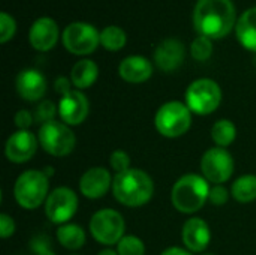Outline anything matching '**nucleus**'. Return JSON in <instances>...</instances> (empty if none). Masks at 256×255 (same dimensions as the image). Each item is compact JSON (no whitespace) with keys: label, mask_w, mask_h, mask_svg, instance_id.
I'll return each instance as SVG.
<instances>
[{"label":"nucleus","mask_w":256,"mask_h":255,"mask_svg":"<svg viewBox=\"0 0 256 255\" xmlns=\"http://www.w3.org/2000/svg\"><path fill=\"white\" fill-rule=\"evenodd\" d=\"M182 239L190 252H204L212 242V231L208 224L201 218H190L184 222L182 230Z\"/></svg>","instance_id":"nucleus-17"},{"label":"nucleus","mask_w":256,"mask_h":255,"mask_svg":"<svg viewBox=\"0 0 256 255\" xmlns=\"http://www.w3.org/2000/svg\"><path fill=\"white\" fill-rule=\"evenodd\" d=\"M16 33V21L8 12H0V42H9Z\"/></svg>","instance_id":"nucleus-29"},{"label":"nucleus","mask_w":256,"mask_h":255,"mask_svg":"<svg viewBox=\"0 0 256 255\" xmlns=\"http://www.w3.org/2000/svg\"><path fill=\"white\" fill-rule=\"evenodd\" d=\"M62 41L64 48L75 56H87L100 45V32L88 23L74 21L63 30Z\"/></svg>","instance_id":"nucleus-8"},{"label":"nucleus","mask_w":256,"mask_h":255,"mask_svg":"<svg viewBox=\"0 0 256 255\" xmlns=\"http://www.w3.org/2000/svg\"><path fill=\"white\" fill-rule=\"evenodd\" d=\"M120 77L132 84H140L147 81L153 75V63L144 56H129L122 60L118 66Z\"/></svg>","instance_id":"nucleus-19"},{"label":"nucleus","mask_w":256,"mask_h":255,"mask_svg":"<svg viewBox=\"0 0 256 255\" xmlns=\"http://www.w3.org/2000/svg\"><path fill=\"white\" fill-rule=\"evenodd\" d=\"M50 191V177L45 171L28 170L18 176L14 186V197L16 203L26 210H34L45 204Z\"/></svg>","instance_id":"nucleus-4"},{"label":"nucleus","mask_w":256,"mask_h":255,"mask_svg":"<svg viewBox=\"0 0 256 255\" xmlns=\"http://www.w3.org/2000/svg\"><path fill=\"white\" fill-rule=\"evenodd\" d=\"M118 255H146V245L138 236H124L117 245Z\"/></svg>","instance_id":"nucleus-27"},{"label":"nucleus","mask_w":256,"mask_h":255,"mask_svg":"<svg viewBox=\"0 0 256 255\" xmlns=\"http://www.w3.org/2000/svg\"><path fill=\"white\" fill-rule=\"evenodd\" d=\"M190 53H192V57L198 62L208 60L213 54V39L200 35L198 38L194 39L190 45Z\"/></svg>","instance_id":"nucleus-26"},{"label":"nucleus","mask_w":256,"mask_h":255,"mask_svg":"<svg viewBox=\"0 0 256 255\" xmlns=\"http://www.w3.org/2000/svg\"><path fill=\"white\" fill-rule=\"evenodd\" d=\"M128 42L126 32L118 26H106L100 30V45L108 51H118Z\"/></svg>","instance_id":"nucleus-25"},{"label":"nucleus","mask_w":256,"mask_h":255,"mask_svg":"<svg viewBox=\"0 0 256 255\" xmlns=\"http://www.w3.org/2000/svg\"><path fill=\"white\" fill-rule=\"evenodd\" d=\"M14 233H15V221L8 213H2L0 215V236H2V239H8Z\"/></svg>","instance_id":"nucleus-33"},{"label":"nucleus","mask_w":256,"mask_h":255,"mask_svg":"<svg viewBox=\"0 0 256 255\" xmlns=\"http://www.w3.org/2000/svg\"><path fill=\"white\" fill-rule=\"evenodd\" d=\"M160 255H194L189 249H183V248H178V246H172V248H168L165 249Z\"/></svg>","instance_id":"nucleus-36"},{"label":"nucleus","mask_w":256,"mask_h":255,"mask_svg":"<svg viewBox=\"0 0 256 255\" xmlns=\"http://www.w3.org/2000/svg\"><path fill=\"white\" fill-rule=\"evenodd\" d=\"M98 255H118L117 251H112V249H104V251H100Z\"/></svg>","instance_id":"nucleus-37"},{"label":"nucleus","mask_w":256,"mask_h":255,"mask_svg":"<svg viewBox=\"0 0 256 255\" xmlns=\"http://www.w3.org/2000/svg\"><path fill=\"white\" fill-rule=\"evenodd\" d=\"M34 122V114L28 110H20L15 114V125L18 129H28Z\"/></svg>","instance_id":"nucleus-34"},{"label":"nucleus","mask_w":256,"mask_h":255,"mask_svg":"<svg viewBox=\"0 0 256 255\" xmlns=\"http://www.w3.org/2000/svg\"><path fill=\"white\" fill-rule=\"evenodd\" d=\"M112 176L105 167L88 168L80 179V191L86 198L99 200L112 188Z\"/></svg>","instance_id":"nucleus-14"},{"label":"nucleus","mask_w":256,"mask_h":255,"mask_svg":"<svg viewBox=\"0 0 256 255\" xmlns=\"http://www.w3.org/2000/svg\"><path fill=\"white\" fill-rule=\"evenodd\" d=\"M112 194L116 200L126 207H141L153 198L154 182L146 171L130 168L114 176Z\"/></svg>","instance_id":"nucleus-2"},{"label":"nucleus","mask_w":256,"mask_h":255,"mask_svg":"<svg viewBox=\"0 0 256 255\" xmlns=\"http://www.w3.org/2000/svg\"><path fill=\"white\" fill-rule=\"evenodd\" d=\"M98 77H99V66L92 59L78 60L70 71V81L78 90L92 87L98 81Z\"/></svg>","instance_id":"nucleus-21"},{"label":"nucleus","mask_w":256,"mask_h":255,"mask_svg":"<svg viewBox=\"0 0 256 255\" xmlns=\"http://www.w3.org/2000/svg\"><path fill=\"white\" fill-rule=\"evenodd\" d=\"M154 126L166 138H178L192 126V111L180 101L165 102L154 116Z\"/></svg>","instance_id":"nucleus-5"},{"label":"nucleus","mask_w":256,"mask_h":255,"mask_svg":"<svg viewBox=\"0 0 256 255\" xmlns=\"http://www.w3.org/2000/svg\"><path fill=\"white\" fill-rule=\"evenodd\" d=\"M201 255H214V254H201Z\"/></svg>","instance_id":"nucleus-38"},{"label":"nucleus","mask_w":256,"mask_h":255,"mask_svg":"<svg viewBox=\"0 0 256 255\" xmlns=\"http://www.w3.org/2000/svg\"><path fill=\"white\" fill-rule=\"evenodd\" d=\"M210 182L204 176L184 174L172 186V206L184 215H192L206 206L210 197Z\"/></svg>","instance_id":"nucleus-3"},{"label":"nucleus","mask_w":256,"mask_h":255,"mask_svg":"<svg viewBox=\"0 0 256 255\" xmlns=\"http://www.w3.org/2000/svg\"><path fill=\"white\" fill-rule=\"evenodd\" d=\"M237 138V126L230 119H220L212 126V140L218 147L226 149Z\"/></svg>","instance_id":"nucleus-23"},{"label":"nucleus","mask_w":256,"mask_h":255,"mask_svg":"<svg viewBox=\"0 0 256 255\" xmlns=\"http://www.w3.org/2000/svg\"><path fill=\"white\" fill-rule=\"evenodd\" d=\"M54 86H56V92L60 93V96H63L72 90V81H70V78H66V77H58L56 80Z\"/></svg>","instance_id":"nucleus-35"},{"label":"nucleus","mask_w":256,"mask_h":255,"mask_svg":"<svg viewBox=\"0 0 256 255\" xmlns=\"http://www.w3.org/2000/svg\"><path fill=\"white\" fill-rule=\"evenodd\" d=\"M231 195L238 203H252L256 200V176L255 174H244L238 177L231 188Z\"/></svg>","instance_id":"nucleus-24"},{"label":"nucleus","mask_w":256,"mask_h":255,"mask_svg":"<svg viewBox=\"0 0 256 255\" xmlns=\"http://www.w3.org/2000/svg\"><path fill=\"white\" fill-rule=\"evenodd\" d=\"M237 9L232 0H198L194 9V26L201 36L222 39L237 26Z\"/></svg>","instance_id":"nucleus-1"},{"label":"nucleus","mask_w":256,"mask_h":255,"mask_svg":"<svg viewBox=\"0 0 256 255\" xmlns=\"http://www.w3.org/2000/svg\"><path fill=\"white\" fill-rule=\"evenodd\" d=\"M46 89V80L38 69H22L16 77V92L26 101H40L45 96Z\"/></svg>","instance_id":"nucleus-18"},{"label":"nucleus","mask_w":256,"mask_h":255,"mask_svg":"<svg viewBox=\"0 0 256 255\" xmlns=\"http://www.w3.org/2000/svg\"><path fill=\"white\" fill-rule=\"evenodd\" d=\"M186 50L184 44L177 38H166L164 39L154 50V62L159 69L165 72H172L178 69L184 62Z\"/></svg>","instance_id":"nucleus-16"},{"label":"nucleus","mask_w":256,"mask_h":255,"mask_svg":"<svg viewBox=\"0 0 256 255\" xmlns=\"http://www.w3.org/2000/svg\"><path fill=\"white\" fill-rule=\"evenodd\" d=\"M30 249L34 255H56L51 245V239L45 234L34 236L30 242Z\"/></svg>","instance_id":"nucleus-30"},{"label":"nucleus","mask_w":256,"mask_h":255,"mask_svg":"<svg viewBox=\"0 0 256 255\" xmlns=\"http://www.w3.org/2000/svg\"><path fill=\"white\" fill-rule=\"evenodd\" d=\"M60 30L51 17H39L30 27L28 41L30 45L38 51H50L58 42Z\"/></svg>","instance_id":"nucleus-15"},{"label":"nucleus","mask_w":256,"mask_h":255,"mask_svg":"<svg viewBox=\"0 0 256 255\" xmlns=\"http://www.w3.org/2000/svg\"><path fill=\"white\" fill-rule=\"evenodd\" d=\"M230 191L224 186V185H214L212 189H210V197H208V201L214 206H225L230 200Z\"/></svg>","instance_id":"nucleus-32"},{"label":"nucleus","mask_w":256,"mask_h":255,"mask_svg":"<svg viewBox=\"0 0 256 255\" xmlns=\"http://www.w3.org/2000/svg\"><path fill=\"white\" fill-rule=\"evenodd\" d=\"M236 33L244 48L256 53V6L246 9L240 15L237 20Z\"/></svg>","instance_id":"nucleus-20"},{"label":"nucleus","mask_w":256,"mask_h":255,"mask_svg":"<svg viewBox=\"0 0 256 255\" xmlns=\"http://www.w3.org/2000/svg\"><path fill=\"white\" fill-rule=\"evenodd\" d=\"M234 168V158L224 147H212L202 155L201 173L208 182L214 185H224L228 182L232 177Z\"/></svg>","instance_id":"nucleus-10"},{"label":"nucleus","mask_w":256,"mask_h":255,"mask_svg":"<svg viewBox=\"0 0 256 255\" xmlns=\"http://www.w3.org/2000/svg\"><path fill=\"white\" fill-rule=\"evenodd\" d=\"M39 146V140L28 129H18L14 132L4 146L6 158L14 164H24L30 161Z\"/></svg>","instance_id":"nucleus-12"},{"label":"nucleus","mask_w":256,"mask_h":255,"mask_svg":"<svg viewBox=\"0 0 256 255\" xmlns=\"http://www.w3.org/2000/svg\"><path fill=\"white\" fill-rule=\"evenodd\" d=\"M78 210V197L75 191L66 186L56 188L45 201V215L52 224H68Z\"/></svg>","instance_id":"nucleus-11"},{"label":"nucleus","mask_w":256,"mask_h":255,"mask_svg":"<svg viewBox=\"0 0 256 255\" xmlns=\"http://www.w3.org/2000/svg\"><path fill=\"white\" fill-rule=\"evenodd\" d=\"M126 222L120 212L114 209H102L92 216L90 233L96 242L112 246L124 237Z\"/></svg>","instance_id":"nucleus-9"},{"label":"nucleus","mask_w":256,"mask_h":255,"mask_svg":"<svg viewBox=\"0 0 256 255\" xmlns=\"http://www.w3.org/2000/svg\"><path fill=\"white\" fill-rule=\"evenodd\" d=\"M57 107L62 122H64L69 126L81 125L87 119L90 111V104L87 96L78 89L63 95Z\"/></svg>","instance_id":"nucleus-13"},{"label":"nucleus","mask_w":256,"mask_h":255,"mask_svg":"<svg viewBox=\"0 0 256 255\" xmlns=\"http://www.w3.org/2000/svg\"><path fill=\"white\" fill-rule=\"evenodd\" d=\"M110 165L116 171V174L130 170V156H129V153L124 152V150L112 152V155L110 158Z\"/></svg>","instance_id":"nucleus-31"},{"label":"nucleus","mask_w":256,"mask_h":255,"mask_svg":"<svg viewBox=\"0 0 256 255\" xmlns=\"http://www.w3.org/2000/svg\"><path fill=\"white\" fill-rule=\"evenodd\" d=\"M57 113H58V107H56V104L52 101H42L36 107V110L33 113L34 114V122L40 123V126H42V125H45L48 122L56 120L54 117H56Z\"/></svg>","instance_id":"nucleus-28"},{"label":"nucleus","mask_w":256,"mask_h":255,"mask_svg":"<svg viewBox=\"0 0 256 255\" xmlns=\"http://www.w3.org/2000/svg\"><path fill=\"white\" fill-rule=\"evenodd\" d=\"M38 140L46 153L58 158L70 155L76 146V137L70 126L58 120L42 125L39 128Z\"/></svg>","instance_id":"nucleus-7"},{"label":"nucleus","mask_w":256,"mask_h":255,"mask_svg":"<svg viewBox=\"0 0 256 255\" xmlns=\"http://www.w3.org/2000/svg\"><path fill=\"white\" fill-rule=\"evenodd\" d=\"M57 240L58 243L69 249V251H78L86 245V231L78 224H64L60 225L57 230Z\"/></svg>","instance_id":"nucleus-22"},{"label":"nucleus","mask_w":256,"mask_h":255,"mask_svg":"<svg viewBox=\"0 0 256 255\" xmlns=\"http://www.w3.org/2000/svg\"><path fill=\"white\" fill-rule=\"evenodd\" d=\"M222 102V89L212 78H198L186 90V105L198 116L214 113Z\"/></svg>","instance_id":"nucleus-6"}]
</instances>
